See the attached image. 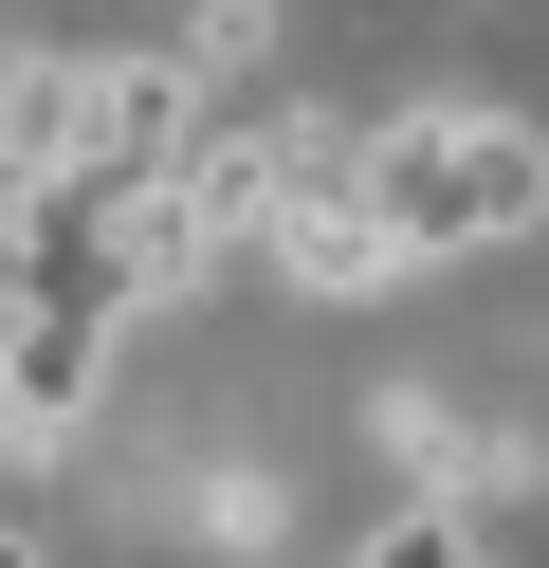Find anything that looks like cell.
<instances>
[{
  "instance_id": "6da1fadb",
  "label": "cell",
  "mask_w": 549,
  "mask_h": 568,
  "mask_svg": "<svg viewBox=\"0 0 549 568\" xmlns=\"http://www.w3.org/2000/svg\"><path fill=\"white\" fill-rule=\"evenodd\" d=\"M366 202H385V239L403 257H495V239H531L549 221V129L531 111H476V92H421V111H385L366 129Z\"/></svg>"
},
{
  "instance_id": "7a4b0ae2",
  "label": "cell",
  "mask_w": 549,
  "mask_h": 568,
  "mask_svg": "<svg viewBox=\"0 0 549 568\" xmlns=\"http://www.w3.org/2000/svg\"><path fill=\"white\" fill-rule=\"evenodd\" d=\"M110 312H0V458H73L110 404Z\"/></svg>"
},
{
  "instance_id": "3957f363",
  "label": "cell",
  "mask_w": 549,
  "mask_h": 568,
  "mask_svg": "<svg viewBox=\"0 0 549 568\" xmlns=\"http://www.w3.org/2000/svg\"><path fill=\"white\" fill-rule=\"evenodd\" d=\"M366 440H385V477H421V495H458V514H495V495L531 477V458H512L495 422H458V404H421V385H385V404H366Z\"/></svg>"
},
{
  "instance_id": "277c9868",
  "label": "cell",
  "mask_w": 549,
  "mask_h": 568,
  "mask_svg": "<svg viewBox=\"0 0 549 568\" xmlns=\"http://www.w3.org/2000/svg\"><path fill=\"white\" fill-rule=\"evenodd\" d=\"M275 38H293L275 0H183V38H165V55H183V92H202V111H238V92L275 74Z\"/></svg>"
},
{
  "instance_id": "5b68a950",
  "label": "cell",
  "mask_w": 549,
  "mask_h": 568,
  "mask_svg": "<svg viewBox=\"0 0 549 568\" xmlns=\"http://www.w3.org/2000/svg\"><path fill=\"white\" fill-rule=\"evenodd\" d=\"M366 568H495V531H476L458 495H385V531H366Z\"/></svg>"
},
{
  "instance_id": "8992f818",
  "label": "cell",
  "mask_w": 549,
  "mask_h": 568,
  "mask_svg": "<svg viewBox=\"0 0 549 568\" xmlns=\"http://www.w3.org/2000/svg\"><path fill=\"white\" fill-rule=\"evenodd\" d=\"M183 531H202V550H275V477H183Z\"/></svg>"
},
{
  "instance_id": "52a82bcc",
  "label": "cell",
  "mask_w": 549,
  "mask_h": 568,
  "mask_svg": "<svg viewBox=\"0 0 549 568\" xmlns=\"http://www.w3.org/2000/svg\"><path fill=\"white\" fill-rule=\"evenodd\" d=\"M0 568H37V550H19V531H0Z\"/></svg>"
}]
</instances>
